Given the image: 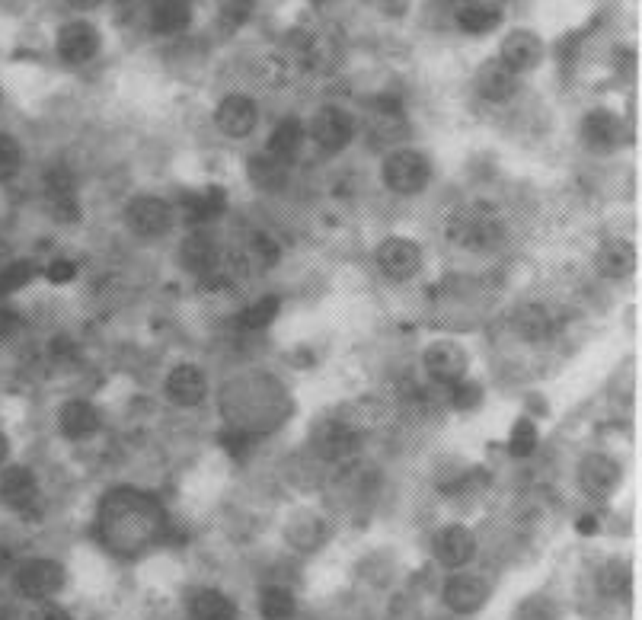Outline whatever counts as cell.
<instances>
[{
  "label": "cell",
  "mask_w": 642,
  "mask_h": 620,
  "mask_svg": "<svg viewBox=\"0 0 642 620\" xmlns=\"http://www.w3.org/2000/svg\"><path fill=\"white\" fill-rule=\"evenodd\" d=\"M160 528V505L138 489H115L100 505V537L109 550L122 553V557L141 553L147 544H154Z\"/></svg>",
  "instance_id": "1"
},
{
  "label": "cell",
  "mask_w": 642,
  "mask_h": 620,
  "mask_svg": "<svg viewBox=\"0 0 642 620\" xmlns=\"http://www.w3.org/2000/svg\"><path fill=\"white\" fill-rule=\"evenodd\" d=\"M448 240L470 253L496 250L505 240V221L499 215V208L489 202L457 205L448 215Z\"/></svg>",
  "instance_id": "2"
},
{
  "label": "cell",
  "mask_w": 642,
  "mask_h": 620,
  "mask_svg": "<svg viewBox=\"0 0 642 620\" xmlns=\"http://www.w3.org/2000/svg\"><path fill=\"white\" fill-rule=\"evenodd\" d=\"M428 176H432V167H428L425 154H419V151H397L384 163V183L397 195L422 192L428 186Z\"/></svg>",
  "instance_id": "3"
},
{
  "label": "cell",
  "mask_w": 642,
  "mask_h": 620,
  "mask_svg": "<svg viewBox=\"0 0 642 620\" xmlns=\"http://www.w3.org/2000/svg\"><path fill=\"white\" fill-rule=\"evenodd\" d=\"M374 259H377V269H381V272L387 275V279H397V282L413 279V275L422 269V250H419V243L403 240V237L384 240L381 247H377Z\"/></svg>",
  "instance_id": "4"
},
{
  "label": "cell",
  "mask_w": 642,
  "mask_h": 620,
  "mask_svg": "<svg viewBox=\"0 0 642 620\" xmlns=\"http://www.w3.org/2000/svg\"><path fill=\"white\" fill-rule=\"evenodd\" d=\"M125 221H128V227H131V231H135L138 237H160V234L170 231L173 211H170L167 202L157 199V195H138V199L128 202Z\"/></svg>",
  "instance_id": "5"
},
{
  "label": "cell",
  "mask_w": 642,
  "mask_h": 620,
  "mask_svg": "<svg viewBox=\"0 0 642 620\" xmlns=\"http://www.w3.org/2000/svg\"><path fill=\"white\" fill-rule=\"evenodd\" d=\"M425 371L432 374L435 381H441V384L464 381V374H467V349L457 346V342H451V339L432 342V346L425 349Z\"/></svg>",
  "instance_id": "6"
},
{
  "label": "cell",
  "mask_w": 642,
  "mask_h": 620,
  "mask_svg": "<svg viewBox=\"0 0 642 620\" xmlns=\"http://www.w3.org/2000/svg\"><path fill=\"white\" fill-rule=\"evenodd\" d=\"M64 585V569L55 560H29L16 573V589L26 598H52Z\"/></svg>",
  "instance_id": "7"
},
{
  "label": "cell",
  "mask_w": 642,
  "mask_h": 620,
  "mask_svg": "<svg viewBox=\"0 0 642 620\" xmlns=\"http://www.w3.org/2000/svg\"><path fill=\"white\" fill-rule=\"evenodd\" d=\"M45 202H48V211H52V218L61 224H71L80 218L74 179L64 167H55V170L45 173Z\"/></svg>",
  "instance_id": "8"
},
{
  "label": "cell",
  "mask_w": 642,
  "mask_h": 620,
  "mask_svg": "<svg viewBox=\"0 0 642 620\" xmlns=\"http://www.w3.org/2000/svg\"><path fill=\"white\" fill-rule=\"evenodd\" d=\"M352 135H355V125H352V119L345 116L342 109H323L320 116L310 122V138L317 141V148H323V151H342L345 144L352 141Z\"/></svg>",
  "instance_id": "9"
},
{
  "label": "cell",
  "mask_w": 642,
  "mask_h": 620,
  "mask_svg": "<svg viewBox=\"0 0 642 620\" xmlns=\"http://www.w3.org/2000/svg\"><path fill=\"white\" fill-rule=\"evenodd\" d=\"M214 122H218L227 138H246L256 128L259 112L250 96H227V100H221L218 112H214Z\"/></svg>",
  "instance_id": "10"
},
{
  "label": "cell",
  "mask_w": 642,
  "mask_h": 620,
  "mask_svg": "<svg viewBox=\"0 0 642 620\" xmlns=\"http://www.w3.org/2000/svg\"><path fill=\"white\" fill-rule=\"evenodd\" d=\"M505 68H512L515 74H524V71H534L540 58H543V42L534 36L528 29H515L512 36H505L502 42V52H499Z\"/></svg>",
  "instance_id": "11"
},
{
  "label": "cell",
  "mask_w": 642,
  "mask_h": 620,
  "mask_svg": "<svg viewBox=\"0 0 642 620\" xmlns=\"http://www.w3.org/2000/svg\"><path fill=\"white\" fill-rule=\"evenodd\" d=\"M579 483L588 496L607 499L620 483V467H617V461L604 458V454H588L579 467Z\"/></svg>",
  "instance_id": "12"
},
{
  "label": "cell",
  "mask_w": 642,
  "mask_h": 620,
  "mask_svg": "<svg viewBox=\"0 0 642 620\" xmlns=\"http://www.w3.org/2000/svg\"><path fill=\"white\" fill-rule=\"evenodd\" d=\"M444 601H448V608L457 614H473L489 601V585L467 573L451 576L448 585H444Z\"/></svg>",
  "instance_id": "13"
},
{
  "label": "cell",
  "mask_w": 642,
  "mask_h": 620,
  "mask_svg": "<svg viewBox=\"0 0 642 620\" xmlns=\"http://www.w3.org/2000/svg\"><path fill=\"white\" fill-rule=\"evenodd\" d=\"M314 445L326 461H342L358 448V432L349 429L339 419H326L314 432Z\"/></svg>",
  "instance_id": "14"
},
{
  "label": "cell",
  "mask_w": 642,
  "mask_h": 620,
  "mask_svg": "<svg viewBox=\"0 0 642 620\" xmlns=\"http://www.w3.org/2000/svg\"><path fill=\"white\" fill-rule=\"evenodd\" d=\"M432 547H435V557L444 566H464L473 557V550H476V537L464 525H448V528H441L435 534Z\"/></svg>",
  "instance_id": "15"
},
{
  "label": "cell",
  "mask_w": 642,
  "mask_h": 620,
  "mask_svg": "<svg viewBox=\"0 0 642 620\" xmlns=\"http://www.w3.org/2000/svg\"><path fill=\"white\" fill-rule=\"evenodd\" d=\"M39 496V486H36V477H32V470L26 467H7L0 473V502L7 505V509H16V512H26L32 502Z\"/></svg>",
  "instance_id": "16"
},
{
  "label": "cell",
  "mask_w": 642,
  "mask_h": 620,
  "mask_svg": "<svg viewBox=\"0 0 642 620\" xmlns=\"http://www.w3.org/2000/svg\"><path fill=\"white\" fill-rule=\"evenodd\" d=\"M58 52L71 64H87L100 52V36H96V29L90 23H68L58 36Z\"/></svg>",
  "instance_id": "17"
},
{
  "label": "cell",
  "mask_w": 642,
  "mask_h": 620,
  "mask_svg": "<svg viewBox=\"0 0 642 620\" xmlns=\"http://www.w3.org/2000/svg\"><path fill=\"white\" fill-rule=\"evenodd\" d=\"M167 394L173 403L179 406H199L208 394V381H205V371L195 368V365H179L170 371L167 378Z\"/></svg>",
  "instance_id": "18"
},
{
  "label": "cell",
  "mask_w": 642,
  "mask_h": 620,
  "mask_svg": "<svg viewBox=\"0 0 642 620\" xmlns=\"http://www.w3.org/2000/svg\"><path fill=\"white\" fill-rule=\"evenodd\" d=\"M476 90L492 103H505L518 93V74L512 68H505L502 61H489L480 68V74H476Z\"/></svg>",
  "instance_id": "19"
},
{
  "label": "cell",
  "mask_w": 642,
  "mask_h": 620,
  "mask_svg": "<svg viewBox=\"0 0 642 620\" xmlns=\"http://www.w3.org/2000/svg\"><path fill=\"white\" fill-rule=\"evenodd\" d=\"M595 263H598V272L604 275V279H627V275L636 269V250L627 240H607L598 250Z\"/></svg>",
  "instance_id": "20"
},
{
  "label": "cell",
  "mask_w": 642,
  "mask_h": 620,
  "mask_svg": "<svg viewBox=\"0 0 642 620\" xmlns=\"http://www.w3.org/2000/svg\"><path fill=\"white\" fill-rule=\"evenodd\" d=\"M100 429V413L87 400H71L61 406V432L68 438H87Z\"/></svg>",
  "instance_id": "21"
},
{
  "label": "cell",
  "mask_w": 642,
  "mask_h": 620,
  "mask_svg": "<svg viewBox=\"0 0 642 620\" xmlns=\"http://www.w3.org/2000/svg\"><path fill=\"white\" fill-rule=\"evenodd\" d=\"M246 173H250L253 186L256 189H266V192H282L288 186V167L285 160H278L272 154H256L246 163Z\"/></svg>",
  "instance_id": "22"
},
{
  "label": "cell",
  "mask_w": 642,
  "mask_h": 620,
  "mask_svg": "<svg viewBox=\"0 0 642 620\" xmlns=\"http://www.w3.org/2000/svg\"><path fill=\"white\" fill-rule=\"evenodd\" d=\"M582 138L588 141V148L607 151V148H614L617 138H620V122L604 109L588 112L585 122H582Z\"/></svg>",
  "instance_id": "23"
},
{
  "label": "cell",
  "mask_w": 642,
  "mask_h": 620,
  "mask_svg": "<svg viewBox=\"0 0 642 620\" xmlns=\"http://www.w3.org/2000/svg\"><path fill=\"white\" fill-rule=\"evenodd\" d=\"M192 620H237V605L218 589H202L189 601Z\"/></svg>",
  "instance_id": "24"
},
{
  "label": "cell",
  "mask_w": 642,
  "mask_h": 620,
  "mask_svg": "<svg viewBox=\"0 0 642 620\" xmlns=\"http://www.w3.org/2000/svg\"><path fill=\"white\" fill-rule=\"evenodd\" d=\"M192 20V0H157L151 23L160 36H173V32H183Z\"/></svg>",
  "instance_id": "25"
},
{
  "label": "cell",
  "mask_w": 642,
  "mask_h": 620,
  "mask_svg": "<svg viewBox=\"0 0 642 620\" xmlns=\"http://www.w3.org/2000/svg\"><path fill=\"white\" fill-rule=\"evenodd\" d=\"M221 259V247L214 243L211 234H192L186 243H183V263L186 269L205 275L214 263Z\"/></svg>",
  "instance_id": "26"
},
{
  "label": "cell",
  "mask_w": 642,
  "mask_h": 620,
  "mask_svg": "<svg viewBox=\"0 0 642 620\" xmlns=\"http://www.w3.org/2000/svg\"><path fill=\"white\" fill-rule=\"evenodd\" d=\"M502 23V13L492 4H464L457 10V26L470 32V36H483Z\"/></svg>",
  "instance_id": "27"
},
{
  "label": "cell",
  "mask_w": 642,
  "mask_h": 620,
  "mask_svg": "<svg viewBox=\"0 0 642 620\" xmlns=\"http://www.w3.org/2000/svg\"><path fill=\"white\" fill-rule=\"evenodd\" d=\"M189 221H211L224 211V192L221 189H205V192H186L183 202Z\"/></svg>",
  "instance_id": "28"
},
{
  "label": "cell",
  "mask_w": 642,
  "mask_h": 620,
  "mask_svg": "<svg viewBox=\"0 0 642 620\" xmlns=\"http://www.w3.org/2000/svg\"><path fill=\"white\" fill-rule=\"evenodd\" d=\"M301 141H304V125L298 119H285V122L275 125V132L269 138V154L278 160H291L294 154H298Z\"/></svg>",
  "instance_id": "29"
},
{
  "label": "cell",
  "mask_w": 642,
  "mask_h": 620,
  "mask_svg": "<svg viewBox=\"0 0 642 620\" xmlns=\"http://www.w3.org/2000/svg\"><path fill=\"white\" fill-rule=\"evenodd\" d=\"M515 330L528 342H543L553 333V320H550V314L543 307L528 304V307H521L515 314Z\"/></svg>",
  "instance_id": "30"
},
{
  "label": "cell",
  "mask_w": 642,
  "mask_h": 620,
  "mask_svg": "<svg viewBox=\"0 0 642 620\" xmlns=\"http://www.w3.org/2000/svg\"><path fill=\"white\" fill-rule=\"evenodd\" d=\"M336 419L345 422L349 429L361 432V429L377 426V422L384 419V406L377 403V400H355V403H349V406H342Z\"/></svg>",
  "instance_id": "31"
},
{
  "label": "cell",
  "mask_w": 642,
  "mask_h": 620,
  "mask_svg": "<svg viewBox=\"0 0 642 620\" xmlns=\"http://www.w3.org/2000/svg\"><path fill=\"white\" fill-rule=\"evenodd\" d=\"M259 611L266 620H291L294 617V598L288 589H278V585H272V589L262 592V601H259Z\"/></svg>",
  "instance_id": "32"
},
{
  "label": "cell",
  "mask_w": 642,
  "mask_h": 620,
  "mask_svg": "<svg viewBox=\"0 0 642 620\" xmlns=\"http://www.w3.org/2000/svg\"><path fill=\"white\" fill-rule=\"evenodd\" d=\"M278 307H282V301H278L275 295H269V298H262V301H256V304L246 307L243 317H240V323L246 326V330H262V326H269V323L275 320Z\"/></svg>",
  "instance_id": "33"
},
{
  "label": "cell",
  "mask_w": 642,
  "mask_h": 620,
  "mask_svg": "<svg viewBox=\"0 0 642 620\" xmlns=\"http://www.w3.org/2000/svg\"><path fill=\"white\" fill-rule=\"evenodd\" d=\"M537 448V426L531 419H518L512 426V435H508V451L515 454V458H528Z\"/></svg>",
  "instance_id": "34"
},
{
  "label": "cell",
  "mask_w": 642,
  "mask_h": 620,
  "mask_svg": "<svg viewBox=\"0 0 642 620\" xmlns=\"http://www.w3.org/2000/svg\"><path fill=\"white\" fill-rule=\"evenodd\" d=\"M256 7V0H218V13H221V23L224 26H240L250 20V13Z\"/></svg>",
  "instance_id": "35"
},
{
  "label": "cell",
  "mask_w": 642,
  "mask_h": 620,
  "mask_svg": "<svg viewBox=\"0 0 642 620\" xmlns=\"http://www.w3.org/2000/svg\"><path fill=\"white\" fill-rule=\"evenodd\" d=\"M32 275H36L32 263H13V266H7L4 272H0V295H10V291L29 285Z\"/></svg>",
  "instance_id": "36"
},
{
  "label": "cell",
  "mask_w": 642,
  "mask_h": 620,
  "mask_svg": "<svg viewBox=\"0 0 642 620\" xmlns=\"http://www.w3.org/2000/svg\"><path fill=\"white\" fill-rule=\"evenodd\" d=\"M20 157H23L20 144H16L10 135H0V183L20 170Z\"/></svg>",
  "instance_id": "37"
},
{
  "label": "cell",
  "mask_w": 642,
  "mask_h": 620,
  "mask_svg": "<svg viewBox=\"0 0 642 620\" xmlns=\"http://www.w3.org/2000/svg\"><path fill=\"white\" fill-rule=\"evenodd\" d=\"M480 400H483L480 384H473V381L454 384V406L457 410H473V406H480Z\"/></svg>",
  "instance_id": "38"
},
{
  "label": "cell",
  "mask_w": 642,
  "mask_h": 620,
  "mask_svg": "<svg viewBox=\"0 0 642 620\" xmlns=\"http://www.w3.org/2000/svg\"><path fill=\"white\" fill-rule=\"evenodd\" d=\"M74 275H77V266L71 263V259H52V266L45 269V279L52 285H68Z\"/></svg>",
  "instance_id": "39"
},
{
  "label": "cell",
  "mask_w": 642,
  "mask_h": 620,
  "mask_svg": "<svg viewBox=\"0 0 642 620\" xmlns=\"http://www.w3.org/2000/svg\"><path fill=\"white\" fill-rule=\"evenodd\" d=\"M32 620H71L68 611L58 608V605H42L36 614H32Z\"/></svg>",
  "instance_id": "40"
},
{
  "label": "cell",
  "mask_w": 642,
  "mask_h": 620,
  "mask_svg": "<svg viewBox=\"0 0 642 620\" xmlns=\"http://www.w3.org/2000/svg\"><path fill=\"white\" fill-rule=\"evenodd\" d=\"M10 326H13V314H10V310L0 307V336H7Z\"/></svg>",
  "instance_id": "41"
},
{
  "label": "cell",
  "mask_w": 642,
  "mask_h": 620,
  "mask_svg": "<svg viewBox=\"0 0 642 620\" xmlns=\"http://www.w3.org/2000/svg\"><path fill=\"white\" fill-rule=\"evenodd\" d=\"M71 7H77V10H93L96 4H100V0H68Z\"/></svg>",
  "instance_id": "42"
},
{
  "label": "cell",
  "mask_w": 642,
  "mask_h": 620,
  "mask_svg": "<svg viewBox=\"0 0 642 620\" xmlns=\"http://www.w3.org/2000/svg\"><path fill=\"white\" fill-rule=\"evenodd\" d=\"M595 528H598V525H595V518H582V521H579V534H591Z\"/></svg>",
  "instance_id": "43"
},
{
  "label": "cell",
  "mask_w": 642,
  "mask_h": 620,
  "mask_svg": "<svg viewBox=\"0 0 642 620\" xmlns=\"http://www.w3.org/2000/svg\"><path fill=\"white\" fill-rule=\"evenodd\" d=\"M7 454H10V445H7V435H4V432H0V464H4V461H7Z\"/></svg>",
  "instance_id": "44"
}]
</instances>
